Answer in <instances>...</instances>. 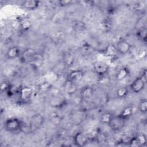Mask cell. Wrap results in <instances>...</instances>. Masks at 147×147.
Returning a JSON list of instances; mask_svg holds the SVG:
<instances>
[{"instance_id": "13", "label": "cell", "mask_w": 147, "mask_h": 147, "mask_svg": "<svg viewBox=\"0 0 147 147\" xmlns=\"http://www.w3.org/2000/svg\"><path fill=\"white\" fill-rule=\"evenodd\" d=\"M39 5L40 1L36 0H26L22 3L23 7L29 10H33L37 9Z\"/></svg>"}, {"instance_id": "27", "label": "cell", "mask_w": 147, "mask_h": 147, "mask_svg": "<svg viewBox=\"0 0 147 147\" xmlns=\"http://www.w3.org/2000/svg\"><path fill=\"white\" fill-rule=\"evenodd\" d=\"M117 52V51L115 46H114V45H113L112 44L109 45L107 47L106 50V53L108 56H114Z\"/></svg>"}, {"instance_id": "15", "label": "cell", "mask_w": 147, "mask_h": 147, "mask_svg": "<svg viewBox=\"0 0 147 147\" xmlns=\"http://www.w3.org/2000/svg\"><path fill=\"white\" fill-rule=\"evenodd\" d=\"M64 102L65 100L64 98L56 94L52 96L50 100V103L51 106L54 107H60L64 105Z\"/></svg>"}, {"instance_id": "6", "label": "cell", "mask_w": 147, "mask_h": 147, "mask_svg": "<svg viewBox=\"0 0 147 147\" xmlns=\"http://www.w3.org/2000/svg\"><path fill=\"white\" fill-rule=\"evenodd\" d=\"M63 87L65 92L68 95H72L74 94L78 89L76 83L68 79L64 82Z\"/></svg>"}, {"instance_id": "7", "label": "cell", "mask_w": 147, "mask_h": 147, "mask_svg": "<svg viewBox=\"0 0 147 147\" xmlns=\"http://www.w3.org/2000/svg\"><path fill=\"white\" fill-rule=\"evenodd\" d=\"M44 62L43 56L39 53H35L34 55L29 60V63L33 68L35 69H38L40 68Z\"/></svg>"}, {"instance_id": "14", "label": "cell", "mask_w": 147, "mask_h": 147, "mask_svg": "<svg viewBox=\"0 0 147 147\" xmlns=\"http://www.w3.org/2000/svg\"><path fill=\"white\" fill-rule=\"evenodd\" d=\"M20 55V50L18 47L16 46H13L9 48L6 52V56L9 59H13Z\"/></svg>"}, {"instance_id": "28", "label": "cell", "mask_w": 147, "mask_h": 147, "mask_svg": "<svg viewBox=\"0 0 147 147\" xmlns=\"http://www.w3.org/2000/svg\"><path fill=\"white\" fill-rule=\"evenodd\" d=\"M99 82L100 83L105 84L108 83L109 82V77L107 75V74H104V75H99Z\"/></svg>"}, {"instance_id": "22", "label": "cell", "mask_w": 147, "mask_h": 147, "mask_svg": "<svg viewBox=\"0 0 147 147\" xmlns=\"http://www.w3.org/2000/svg\"><path fill=\"white\" fill-rule=\"evenodd\" d=\"M36 52L33 49H27L24 51L22 55V58L24 61H29L32 56L34 55Z\"/></svg>"}, {"instance_id": "30", "label": "cell", "mask_w": 147, "mask_h": 147, "mask_svg": "<svg viewBox=\"0 0 147 147\" xmlns=\"http://www.w3.org/2000/svg\"><path fill=\"white\" fill-rule=\"evenodd\" d=\"M73 3V1L71 0H63L59 1V4L61 6H67L71 5Z\"/></svg>"}, {"instance_id": "11", "label": "cell", "mask_w": 147, "mask_h": 147, "mask_svg": "<svg viewBox=\"0 0 147 147\" xmlns=\"http://www.w3.org/2000/svg\"><path fill=\"white\" fill-rule=\"evenodd\" d=\"M33 90L31 87L25 86L20 90V98L21 100L25 101L28 100L32 95Z\"/></svg>"}, {"instance_id": "2", "label": "cell", "mask_w": 147, "mask_h": 147, "mask_svg": "<svg viewBox=\"0 0 147 147\" xmlns=\"http://www.w3.org/2000/svg\"><path fill=\"white\" fill-rule=\"evenodd\" d=\"M145 83L146 82L140 76L138 77L130 84V88L133 92L139 93L144 88Z\"/></svg>"}, {"instance_id": "16", "label": "cell", "mask_w": 147, "mask_h": 147, "mask_svg": "<svg viewBox=\"0 0 147 147\" xmlns=\"http://www.w3.org/2000/svg\"><path fill=\"white\" fill-rule=\"evenodd\" d=\"M129 71L126 67L120 68L115 74V79L118 81H121L125 79L129 75Z\"/></svg>"}, {"instance_id": "25", "label": "cell", "mask_w": 147, "mask_h": 147, "mask_svg": "<svg viewBox=\"0 0 147 147\" xmlns=\"http://www.w3.org/2000/svg\"><path fill=\"white\" fill-rule=\"evenodd\" d=\"M135 138L137 142L138 146H144L146 144V142H147L146 137L144 134L140 133L138 134L136 137H135Z\"/></svg>"}, {"instance_id": "21", "label": "cell", "mask_w": 147, "mask_h": 147, "mask_svg": "<svg viewBox=\"0 0 147 147\" xmlns=\"http://www.w3.org/2000/svg\"><path fill=\"white\" fill-rule=\"evenodd\" d=\"M113 115L111 113L106 112L103 113L100 116V122L103 124L109 125L113 118Z\"/></svg>"}, {"instance_id": "5", "label": "cell", "mask_w": 147, "mask_h": 147, "mask_svg": "<svg viewBox=\"0 0 147 147\" xmlns=\"http://www.w3.org/2000/svg\"><path fill=\"white\" fill-rule=\"evenodd\" d=\"M74 141L76 145L78 146H83L87 144L88 141V137L84 133L79 131L75 134L74 137Z\"/></svg>"}, {"instance_id": "10", "label": "cell", "mask_w": 147, "mask_h": 147, "mask_svg": "<svg viewBox=\"0 0 147 147\" xmlns=\"http://www.w3.org/2000/svg\"><path fill=\"white\" fill-rule=\"evenodd\" d=\"M84 72L80 69H75L71 71L68 76V79L77 83L82 81L84 77Z\"/></svg>"}, {"instance_id": "17", "label": "cell", "mask_w": 147, "mask_h": 147, "mask_svg": "<svg viewBox=\"0 0 147 147\" xmlns=\"http://www.w3.org/2000/svg\"><path fill=\"white\" fill-rule=\"evenodd\" d=\"M45 80L51 84L56 82L59 79V75L55 71H49L45 75Z\"/></svg>"}, {"instance_id": "1", "label": "cell", "mask_w": 147, "mask_h": 147, "mask_svg": "<svg viewBox=\"0 0 147 147\" xmlns=\"http://www.w3.org/2000/svg\"><path fill=\"white\" fill-rule=\"evenodd\" d=\"M22 121L16 118L7 119L4 123V126L6 130L9 131H16L20 130Z\"/></svg>"}, {"instance_id": "20", "label": "cell", "mask_w": 147, "mask_h": 147, "mask_svg": "<svg viewBox=\"0 0 147 147\" xmlns=\"http://www.w3.org/2000/svg\"><path fill=\"white\" fill-rule=\"evenodd\" d=\"M133 111V110L131 106H127L122 110L119 115L122 118L126 119L127 118H129L132 115Z\"/></svg>"}, {"instance_id": "8", "label": "cell", "mask_w": 147, "mask_h": 147, "mask_svg": "<svg viewBox=\"0 0 147 147\" xmlns=\"http://www.w3.org/2000/svg\"><path fill=\"white\" fill-rule=\"evenodd\" d=\"M94 69L98 75H104L107 73L109 66L103 61H97L94 64Z\"/></svg>"}, {"instance_id": "9", "label": "cell", "mask_w": 147, "mask_h": 147, "mask_svg": "<svg viewBox=\"0 0 147 147\" xmlns=\"http://www.w3.org/2000/svg\"><path fill=\"white\" fill-rule=\"evenodd\" d=\"M29 122L33 131L39 128L42 125L44 122V118L41 115L36 114L32 116Z\"/></svg>"}, {"instance_id": "12", "label": "cell", "mask_w": 147, "mask_h": 147, "mask_svg": "<svg viewBox=\"0 0 147 147\" xmlns=\"http://www.w3.org/2000/svg\"><path fill=\"white\" fill-rule=\"evenodd\" d=\"M63 61L65 65L68 67L72 66L75 61L74 53L71 51L65 52L63 56Z\"/></svg>"}, {"instance_id": "3", "label": "cell", "mask_w": 147, "mask_h": 147, "mask_svg": "<svg viewBox=\"0 0 147 147\" xmlns=\"http://www.w3.org/2000/svg\"><path fill=\"white\" fill-rule=\"evenodd\" d=\"M125 119L121 117L119 115L113 117L109 125L110 127L114 130H118L121 129L125 125Z\"/></svg>"}, {"instance_id": "23", "label": "cell", "mask_w": 147, "mask_h": 147, "mask_svg": "<svg viewBox=\"0 0 147 147\" xmlns=\"http://www.w3.org/2000/svg\"><path fill=\"white\" fill-rule=\"evenodd\" d=\"M52 84L45 80L38 86V90L41 92H46L51 90Z\"/></svg>"}, {"instance_id": "26", "label": "cell", "mask_w": 147, "mask_h": 147, "mask_svg": "<svg viewBox=\"0 0 147 147\" xmlns=\"http://www.w3.org/2000/svg\"><path fill=\"white\" fill-rule=\"evenodd\" d=\"M140 112L142 114H146L147 112V100L146 99H142L140 100L138 106Z\"/></svg>"}, {"instance_id": "18", "label": "cell", "mask_w": 147, "mask_h": 147, "mask_svg": "<svg viewBox=\"0 0 147 147\" xmlns=\"http://www.w3.org/2000/svg\"><path fill=\"white\" fill-rule=\"evenodd\" d=\"M94 93V90L91 87H84L83 88L80 92V95L83 99H87L90 98Z\"/></svg>"}, {"instance_id": "29", "label": "cell", "mask_w": 147, "mask_h": 147, "mask_svg": "<svg viewBox=\"0 0 147 147\" xmlns=\"http://www.w3.org/2000/svg\"><path fill=\"white\" fill-rule=\"evenodd\" d=\"M10 84L9 82L4 81L1 83V92H4V91H7L10 90Z\"/></svg>"}, {"instance_id": "24", "label": "cell", "mask_w": 147, "mask_h": 147, "mask_svg": "<svg viewBox=\"0 0 147 147\" xmlns=\"http://www.w3.org/2000/svg\"><path fill=\"white\" fill-rule=\"evenodd\" d=\"M128 92L129 91L127 88L126 87L123 86L118 88V90L116 91V94L118 98H123L127 96Z\"/></svg>"}, {"instance_id": "19", "label": "cell", "mask_w": 147, "mask_h": 147, "mask_svg": "<svg viewBox=\"0 0 147 147\" xmlns=\"http://www.w3.org/2000/svg\"><path fill=\"white\" fill-rule=\"evenodd\" d=\"M20 27L24 30H29L32 25V24L29 19L28 18H22L19 21Z\"/></svg>"}, {"instance_id": "4", "label": "cell", "mask_w": 147, "mask_h": 147, "mask_svg": "<svg viewBox=\"0 0 147 147\" xmlns=\"http://www.w3.org/2000/svg\"><path fill=\"white\" fill-rule=\"evenodd\" d=\"M115 47L117 52L121 55H125L130 51L131 45L127 41L122 40L119 41L117 42Z\"/></svg>"}]
</instances>
